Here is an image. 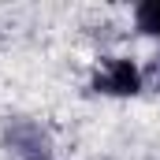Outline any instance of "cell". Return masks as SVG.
Segmentation results:
<instances>
[{"label": "cell", "mask_w": 160, "mask_h": 160, "mask_svg": "<svg viewBox=\"0 0 160 160\" xmlns=\"http://www.w3.org/2000/svg\"><path fill=\"white\" fill-rule=\"evenodd\" d=\"M0 149L11 160H52V130L30 116H8L0 123Z\"/></svg>", "instance_id": "cell-1"}, {"label": "cell", "mask_w": 160, "mask_h": 160, "mask_svg": "<svg viewBox=\"0 0 160 160\" xmlns=\"http://www.w3.org/2000/svg\"><path fill=\"white\" fill-rule=\"evenodd\" d=\"M89 93L97 97H112V101H130L145 93L142 78V63L130 56H101V63L89 75Z\"/></svg>", "instance_id": "cell-2"}, {"label": "cell", "mask_w": 160, "mask_h": 160, "mask_svg": "<svg viewBox=\"0 0 160 160\" xmlns=\"http://www.w3.org/2000/svg\"><path fill=\"white\" fill-rule=\"evenodd\" d=\"M134 30L142 38L160 41V0H142L134 4Z\"/></svg>", "instance_id": "cell-3"}, {"label": "cell", "mask_w": 160, "mask_h": 160, "mask_svg": "<svg viewBox=\"0 0 160 160\" xmlns=\"http://www.w3.org/2000/svg\"><path fill=\"white\" fill-rule=\"evenodd\" d=\"M142 78H145V89L160 93V52L149 56V63H142Z\"/></svg>", "instance_id": "cell-4"}]
</instances>
